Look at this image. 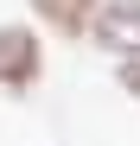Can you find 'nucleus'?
Masks as SVG:
<instances>
[{
  "label": "nucleus",
  "mask_w": 140,
  "mask_h": 146,
  "mask_svg": "<svg viewBox=\"0 0 140 146\" xmlns=\"http://www.w3.org/2000/svg\"><path fill=\"white\" fill-rule=\"evenodd\" d=\"M121 89H127V95H140V57H127V64H121Z\"/></svg>",
  "instance_id": "obj_4"
},
{
  "label": "nucleus",
  "mask_w": 140,
  "mask_h": 146,
  "mask_svg": "<svg viewBox=\"0 0 140 146\" xmlns=\"http://www.w3.org/2000/svg\"><path fill=\"white\" fill-rule=\"evenodd\" d=\"M32 7H38V19H45V26H57V32H70V38H77V32L89 26V13H96V0H32Z\"/></svg>",
  "instance_id": "obj_3"
},
{
  "label": "nucleus",
  "mask_w": 140,
  "mask_h": 146,
  "mask_svg": "<svg viewBox=\"0 0 140 146\" xmlns=\"http://www.w3.org/2000/svg\"><path fill=\"white\" fill-rule=\"evenodd\" d=\"M32 76H38V38L26 26H0V83L26 89Z\"/></svg>",
  "instance_id": "obj_1"
},
{
  "label": "nucleus",
  "mask_w": 140,
  "mask_h": 146,
  "mask_svg": "<svg viewBox=\"0 0 140 146\" xmlns=\"http://www.w3.org/2000/svg\"><path fill=\"white\" fill-rule=\"evenodd\" d=\"M96 38L108 44V51L134 57L140 51V0H108V7L96 13Z\"/></svg>",
  "instance_id": "obj_2"
}]
</instances>
